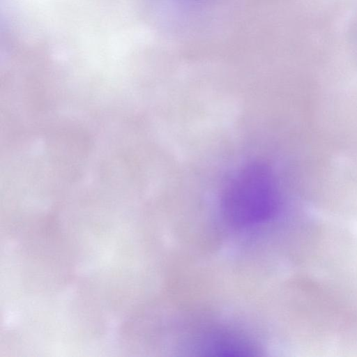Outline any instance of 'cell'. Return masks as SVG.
Wrapping results in <instances>:
<instances>
[{"label":"cell","mask_w":357,"mask_h":357,"mask_svg":"<svg viewBox=\"0 0 357 357\" xmlns=\"http://www.w3.org/2000/svg\"><path fill=\"white\" fill-rule=\"evenodd\" d=\"M276 206L273 179L263 165L247 166L234 178L222 199L227 220L238 227H246L268 219Z\"/></svg>","instance_id":"6da1fadb"}]
</instances>
